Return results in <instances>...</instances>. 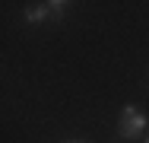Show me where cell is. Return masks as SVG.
<instances>
[{
    "instance_id": "1",
    "label": "cell",
    "mask_w": 149,
    "mask_h": 143,
    "mask_svg": "<svg viewBox=\"0 0 149 143\" xmlns=\"http://www.w3.org/2000/svg\"><path fill=\"white\" fill-rule=\"evenodd\" d=\"M143 130H146V114L133 105H124L120 121H118V134L124 140H136V137H143Z\"/></svg>"
},
{
    "instance_id": "2",
    "label": "cell",
    "mask_w": 149,
    "mask_h": 143,
    "mask_svg": "<svg viewBox=\"0 0 149 143\" xmlns=\"http://www.w3.org/2000/svg\"><path fill=\"white\" fill-rule=\"evenodd\" d=\"M51 13H48V6L45 3H38V6H26V22L29 26H38V22H45Z\"/></svg>"
},
{
    "instance_id": "3",
    "label": "cell",
    "mask_w": 149,
    "mask_h": 143,
    "mask_svg": "<svg viewBox=\"0 0 149 143\" xmlns=\"http://www.w3.org/2000/svg\"><path fill=\"white\" fill-rule=\"evenodd\" d=\"M67 3H70V0H48L45 6H48V13H51L54 19H60V16H63V10H67Z\"/></svg>"
},
{
    "instance_id": "4",
    "label": "cell",
    "mask_w": 149,
    "mask_h": 143,
    "mask_svg": "<svg viewBox=\"0 0 149 143\" xmlns=\"http://www.w3.org/2000/svg\"><path fill=\"white\" fill-rule=\"evenodd\" d=\"M67 143H89V140H67Z\"/></svg>"
}]
</instances>
